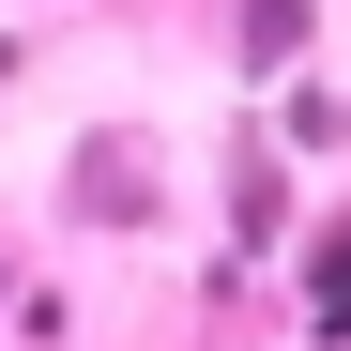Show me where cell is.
<instances>
[{
    "instance_id": "1",
    "label": "cell",
    "mask_w": 351,
    "mask_h": 351,
    "mask_svg": "<svg viewBox=\"0 0 351 351\" xmlns=\"http://www.w3.org/2000/svg\"><path fill=\"white\" fill-rule=\"evenodd\" d=\"M245 31H260V46H245V77H275V62H290V31H306V0H245Z\"/></svg>"
},
{
    "instance_id": "2",
    "label": "cell",
    "mask_w": 351,
    "mask_h": 351,
    "mask_svg": "<svg viewBox=\"0 0 351 351\" xmlns=\"http://www.w3.org/2000/svg\"><path fill=\"white\" fill-rule=\"evenodd\" d=\"M321 336H351V245H321Z\"/></svg>"
}]
</instances>
